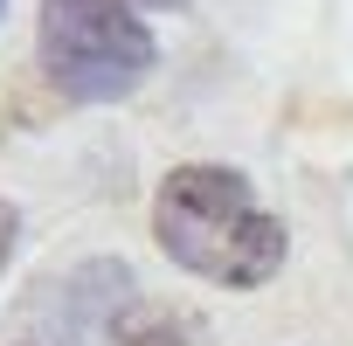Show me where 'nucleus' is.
Returning a JSON list of instances; mask_svg holds the SVG:
<instances>
[{
    "instance_id": "obj_2",
    "label": "nucleus",
    "mask_w": 353,
    "mask_h": 346,
    "mask_svg": "<svg viewBox=\"0 0 353 346\" xmlns=\"http://www.w3.org/2000/svg\"><path fill=\"white\" fill-rule=\"evenodd\" d=\"M35 28V63L70 104H118L159 63V42L132 0H42Z\"/></svg>"
},
{
    "instance_id": "obj_4",
    "label": "nucleus",
    "mask_w": 353,
    "mask_h": 346,
    "mask_svg": "<svg viewBox=\"0 0 353 346\" xmlns=\"http://www.w3.org/2000/svg\"><path fill=\"white\" fill-rule=\"evenodd\" d=\"M0 8H8V0H0Z\"/></svg>"
},
{
    "instance_id": "obj_3",
    "label": "nucleus",
    "mask_w": 353,
    "mask_h": 346,
    "mask_svg": "<svg viewBox=\"0 0 353 346\" xmlns=\"http://www.w3.org/2000/svg\"><path fill=\"white\" fill-rule=\"evenodd\" d=\"M14 243H21V215H14V201H0V270H8Z\"/></svg>"
},
{
    "instance_id": "obj_1",
    "label": "nucleus",
    "mask_w": 353,
    "mask_h": 346,
    "mask_svg": "<svg viewBox=\"0 0 353 346\" xmlns=\"http://www.w3.org/2000/svg\"><path fill=\"white\" fill-rule=\"evenodd\" d=\"M152 236L188 277H208L222 291H256L284 270V222L256 201V187L236 166H173L152 194Z\"/></svg>"
}]
</instances>
